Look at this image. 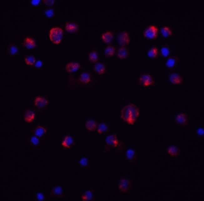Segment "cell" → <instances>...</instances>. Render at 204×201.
Instances as JSON below:
<instances>
[{
    "mask_svg": "<svg viewBox=\"0 0 204 201\" xmlns=\"http://www.w3.org/2000/svg\"><path fill=\"white\" fill-rule=\"evenodd\" d=\"M63 194L64 189L63 187H61V186H55L52 189L50 195L52 197L57 198L59 199H61L63 197Z\"/></svg>",
    "mask_w": 204,
    "mask_h": 201,
    "instance_id": "cell-14",
    "label": "cell"
},
{
    "mask_svg": "<svg viewBox=\"0 0 204 201\" xmlns=\"http://www.w3.org/2000/svg\"><path fill=\"white\" fill-rule=\"evenodd\" d=\"M140 116V110L133 104L125 105L121 111V117L124 122L133 125Z\"/></svg>",
    "mask_w": 204,
    "mask_h": 201,
    "instance_id": "cell-1",
    "label": "cell"
},
{
    "mask_svg": "<svg viewBox=\"0 0 204 201\" xmlns=\"http://www.w3.org/2000/svg\"><path fill=\"white\" fill-rule=\"evenodd\" d=\"M40 2H41L40 0H33V1H31V4L34 6H37L40 4Z\"/></svg>",
    "mask_w": 204,
    "mask_h": 201,
    "instance_id": "cell-42",
    "label": "cell"
},
{
    "mask_svg": "<svg viewBox=\"0 0 204 201\" xmlns=\"http://www.w3.org/2000/svg\"><path fill=\"white\" fill-rule=\"evenodd\" d=\"M64 36V31L59 27L51 28L49 32V38L51 42L54 44H60Z\"/></svg>",
    "mask_w": 204,
    "mask_h": 201,
    "instance_id": "cell-2",
    "label": "cell"
},
{
    "mask_svg": "<svg viewBox=\"0 0 204 201\" xmlns=\"http://www.w3.org/2000/svg\"><path fill=\"white\" fill-rule=\"evenodd\" d=\"M128 54H129V52H128L127 48L125 47H121L118 50L117 56L120 59H124L127 57Z\"/></svg>",
    "mask_w": 204,
    "mask_h": 201,
    "instance_id": "cell-26",
    "label": "cell"
},
{
    "mask_svg": "<svg viewBox=\"0 0 204 201\" xmlns=\"http://www.w3.org/2000/svg\"><path fill=\"white\" fill-rule=\"evenodd\" d=\"M79 164L82 168H88L90 165L89 161L86 157L82 158L79 161Z\"/></svg>",
    "mask_w": 204,
    "mask_h": 201,
    "instance_id": "cell-36",
    "label": "cell"
},
{
    "mask_svg": "<svg viewBox=\"0 0 204 201\" xmlns=\"http://www.w3.org/2000/svg\"><path fill=\"white\" fill-rule=\"evenodd\" d=\"M169 79L170 83L173 84H181L183 83V79L182 76L177 73H172L169 76Z\"/></svg>",
    "mask_w": 204,
    "mask_h": 201,
    "instance_id": "cell-11",
    "label": "cell"
},
{
    "mask_svg": "<svg viewBox=\"0 0 204 201\" xmlns=\"http://www.w3.org/2000/svg\"><path fill=\"white\" fill-rule=\"evenodd\" d=\"M81 65L77 62H70L65 66V70L69 73H75L81 69Z\"/></svg>",
    "mask_w": 204,
    "mask_h": 201,
    "instance_id": "cell-9",
    "label": "cell"
},
{
    "mask_svg": "<svg viewBox=\"0 0 204 201\" xmlns=\"http://www.w3.org/2000/svg\"><path fill=\"white\" fill-rule=\"evenodd\" d=\"M48 105V100L44 96H37L34 100V107L38 110H43Z\"/></svg>",
    "mask_w": 204,
    "mask_h": 201,
    "instance_id": "cell-6",
    "label": "cell"
},
{
    "mask_svg": "<svg viewBox=\"0 0 204 201\" xmlns=\"http://www.w3.org/2000/svg\"><path fill=\"white\" fill-rule=\"evenodd\" d=\"M33 134L35 136H37L38 137H43L47 133V129L42 126H38L34 127L33 130L32 131Z\"/></svg>",
    "mask_w": 204,
    "mask_h": 201,
    "instance_id": "cell-19",
    "label": "cell"
},
{
    "mask_svg": "<svg viewBox=\"0 0 204 201\" xmlns=\"http://www.w3.org/2000/svg\"><path fill=\"white\" fill-rule=\"evenodd\" d=\"M125 156L128 162L130 163H134L136 160V157H137L136 151L132 148L128 149L126 151Z\"/></svg>",
    "mask_w": 204,
    "mask_h": 201,
    "instance_id": "cell-16",
    "label": "cell"
},
{
    "mask_svg": "<svg viewBox=\"0 0 204 201\" xmlns=\"http://www.w3.org/2000/svg\"><path fill=\"white\" fill-rule=\"evenodd\" d=\"M85 127L86 130L90 131H94L98 128V123L92 119L88 120L85 123Z\"/></svg>",
    "mask_w": 204,
    "mask_h": 201,
    "instance_id": "cell-23",
    "label": "cell"
},
{
    "mask_svg": "<svg viewBox=\"0 0 204 201\" xmlns=\"http://www.w3.org/2000/svg\"><path fill=\"white\" fill-rule=\"evenodd\" d=\"M115 52V48L113 45H109L106 47L104 53L106 56H113Z\"/></svg>",
    "mask_w": 204,
    "mask_h": 201,
    "instance_id": "cell-28",
    "label": "cell"
},
{
    "mask_svg": "<svg viewBox=\"0 0 204 201\" xmlns=\"http://www.w3.org/2000/svg\"><path fill=\"white\" fill-rule=\"evenodd\" d=\"M196 133L198 135L199 137H201L204 135V129L202 127L198 128V129L196 130Z\"/></svg>",
    "mask_w": 204,
    "mask_h": 201,
    "instance_id": "cell-41",
    "label": "cell"
},
{
    "mask_svg": "<svg viewBox=\"0 0 204 201\" xmlns=\"http://www.w3.org/2000/svg\"><path fill=\"white\" fill-rule=\"evenodd\" d=\"M139 83L144 87H149L155 84V81L153 80L152 76L148 73H144L140 76L138 79Z\"/></svg>",
    "mask_w": 204,
    "mask_h": 201,
    "instance_id": "cell-5",
    "label": "cell"
},
{
    "mask_svg": "<svg viewBox=\"0 0 204 201\" xmlns=\"http://www.w3.org/2000/svg\"><path fill=\"white\" fill-rule=\"evenodd\" d=\"M159 33V29L156 25L149 26L144 30L143 35L145 37L150 40H153L156 38Z\"/></svg>",
    "mask_w": 204,
    "mask_h": 201,
    "instance_id": "cell-3",
    "label": "cell"
},
{
    "mask_svg": "<svg viewBox=\"0 0 204 201\" xmlns=\"http://www.w3.org/2000/svg\"><path fill=\"white\" fill-rule=\"evenodd\" d=\"M65 29L67 32L69 33H74L77 32L79 29V25L75 22H67L65 24Z\"/></svg>",
    "mask_w": 204,
    "mask_h": 201,
    "instance_id": "cell-10",
    "label": "cell"
},
{
    "mask_svg": "<svg viewBox=\"0 0 204 201\" xmlns=\"http://www.w3.org/2000/svg\"><path fill=\"white\" fill-rule=\"evenodd\" d=\"M106 144L107 146H111L114 148H117L119 145V141L116 134L109 135L106 138Z\"/></svg>",
    "mask_w": 204,
    "mask_h": 201,
    "instance_id": "cell-8",
    "label": "cell"
},
{
    "mask_svg": "<svg viewBox=\"0 0 204 201\" xmlns=\"http://www.w3.org/2000/svg\"><path fill=\"white\" fill-rule=\"evenodd\" d=\"M23 46L25 47L27 49H33L36 47V42L34 38L32 37H26L25 38L22 43Z\"/></svg>",
    "mask_w": 204,
    "mask_h": 201,
    "instance_id": "cell-17",
    "label": "cell"
},
{
    "mask_svg": "<svg viewBox=\"0 0 204 201\" xmlns=\"http://www.w3.org/2000/svg\"><path fill=\"white\" fill-rule=\"evenodd\" d=\"M36 118V115L33 110L30 109H27L24 112L23 120L26 123H30L33 122Z\"/></svg>",
    "mask_w": 204,
    "mask_h": 201,
    "instance_id": "cell-15",
    "label": "cell"
},
{
    "mask_svg": "<svg viewBox=\"0 0 204 201\" xmlns=\"http://www.w3.org/2000/svg\"><path fill=\"white\" fill-rule=\"evenodd\" d=\"M43 62L40 60L37 61L36 62L34 65V67L35 68H38V69L41 68V67H43Z\"/></svg>",
    "mask_w": 204,
    "mask_h": 201,
    "instance_id": "cell-40",
    "label": "cell"
},
{
    "mask_svg": "<svg viewBox=\"0 0 204 201\" xmlns=\"http://www.w3.org/2000/svg\"><path fill=\"white\" fill-rule=\"evenodd\" d=\"M132 187V183L131 180L123 178L119 181V189L120 191L123 193H127L131 190Z\"/></svg>",
    "mask_w": 204,
    "mask_h": 201,
    "instance_id": "cell-4",
    "label": "cell"
},
{
    "mask_svg": "<svg viewBox=\"0 0 204 201\" xmlns=\"http://www.w3.org/2000/svg\"><path fill=\"white\" fill-rule=\"evenodd\" d=\"M94 191L93 189H90L86 191L81 196V199L83 201H92L94 200Z\"/></svg>",
    "mask_w": 204,
    "mask_h": 201,
    "instance_id": "cell-25",
    "label": "cell"
},
{
    "mask_svg": "<svg viewBox=\"0 0 204 201\" xmlns=\"http://www.w3.org/2000/svg\"><path fill=\"white\" fill-rule=\"evenodd\" d=\"M159 55V51L156 47H153L149 49L148 52V56L150 58H155Z\"/></svg>",
    "mask_w": 204,
    "mask_h": 201,
    "instance_id": "cell-32",
    "label": "cell"
},
{
    "mask_svg": "<svg viewBox=\"0 0 204 201\" xmlns=\"http://www.w3.org/2000/svg\"><path fill=\"white\" fill-rule=\"evenodd\" d=\"M44 14L47 17H51L54 14V10L53 8L47 9L44 11Z\"/></svg>",
    "mask_w": 204,
    "mask_h": 201,
    "instance_id": "cell-38",
    "label": "cell"
},
{
    "mask_svg": "<svg viewBox=\"0 0 204 201\" xmlns=\"http://www.w3.org/2000/svg\"><path fill=\"white\" fill-rule=\"evenodd\" d=\"M36 199L38 201H44L46 200V197L44 194L42 193H38L36 194Z\"/></svg>",
    "mask_w": 204,
    "mask_h": 201,
    "instance_id": "cell-37",
    "label": "cell"
},
{
    "mask_svg": "<svg viewBox=\"0 0 204 201\" xmlns=\"http://www.w3.org/2000/svg\"><path fill=\"white\" fill-rule=\"evenodd\" d=\"M117 40H118L119 44L120 46L125 47L126 45L128 44L130 42L131 38L130 37V36L127 32L125 31H123L118 35Z\"/></svg>",
    "mask_w": 204,
    "mask_h": 201,
    "instance_id": "cell-7",
    "label": "cell"
},
{
    "mask_svg": "<svg viewBox=\"0 0 204 201\" xmlns=\"http://www.w3.org/2000/svg\"><path fill=\"white\" fill-rule=\"evenodd\" d=\"M171 51L168 46H163L161 49V54L165 58H167L170 56Z\"/></svg>",
    "mask_w": 204,
    "mask_h": 201,
    "instance_id": "cell-34",
    "label": "cell"
},
{
    "mask_svg": "<svg viewBox=\"0 0 204 201\" xmlns=\"http://www.w3.org/2000/svg\"><path fill=\"white\" fill-rule=\"evenodd\" d=\"M55 0H43V2L45 5L48 7H51L55 3Z\"/></svg>",
    "mask_w": 204,
    "mask_h": 201,
    "instance_id": "cell-39",
    "label": "cell"
},
{
    "mask_svg": "<svg viewBox=\"0 0 204 201\" xmlns=\"http://www.w3.org/2000/svg\"><path fill=\"white\" fill-rule=\"evenodd\" d=\"M25 62L27 65L34 66V64L36 62V59L34 56L29 55L25 57Z\"/></svg>",
    "mask_w": 204,
    "mask_h": 201,
    "instance_id": "cell-30",
    "label": "cell"
},
{
    "mask_svg": "<svg viewBox=\"0 0 204 201\" xmlns=\"http://www.w3.org/2000/svg\"><path fill=\"white\" fill-rule=\"evenodd\" d=\"M19 52V49L15 45H10L8 48L7 52L9 55L13 56L18 54Z\"/></svg>",
    "mask_w": 204,
    "mask_h": 201,
    "instance_id": "cell-33",
    "label": "cell"
},
{
    "mask_svg": "<svg viewBox=\"0 0 204 201\" xmlns=\"http://www.w3.org/2000/svg\"><path fill=\"white\" fill-rule=\"evenodd\" d=\"M109 131V127L105 123H100L98 125V133L99 134H105Z\"/></svg>",
    "mask_w": 204,
    "mask_h": 201,
    "instance_id": "cell-27",
    "label": "cell"
},
{
    "mask_svg": "<svg viewBox=\"0 0 204 201\" xmlns=\"http://www.w3.org/2000/svg\"><path fill=\"white\" fill-rule=\"evenodd\" d=\"M178 57L177 56H170L169 57L166 61V67L169 68L170 69H173L176 67L177 64L178 63Z\"/></svg>",
    "mask_w": 204,
    "mask_h": 201,
    "instance_id": "cell-18",
    "label": "cell"
},
{
    "mask_svg": "<svg viewBox=\"0 0 204 201\" xmlns=\"http://www.w3.org/2000/svg\"><path fill=\"white\" fill-rule=\"evenodd\" d=\"M161 32L162 36L164 37H169L173 34V32L169 26H165L162 27L161 30Z\"/></svg>",
    "mask_w": 204,
    "mask_h": 201,
    "instance_id": "cell-29",
    "label": "cell"
},
{
    "mask_svg": "<svg viewBox=\"0 0 204 201\" xmlns=\"http://www.w3.org/2000/svg\"><path fill=\"white\" fill-rule=\"evenodd\" d=\"M167 151L168 154L171 156L172 157H177L180 154V150L178 147L176 145H170L167 148Z\"/></svg>",
    "mask_w": 204,
    "mask_h": 201,
    "instance_id": "cell-24",
    "label": "cell"
},
{
    "mask_svg": "<svg viewBox=\"0 0 204 201\" xmlns=\"http://www.w3.org/2000/svg\"><path fill=\"white\" fill-rule=\"evenodd\" d=\"M114 38V34L110 32V31H107L103 33L101 36V38L102 40L106 43V44H110L113 40Z\"/></svg>",
    "mask_w": 204,
    "mask_h": 201,
    "instance_id": "cell-22",
    "label": "cell"
},
{
    "mask_svg": "<svg viewBox=\"0 0 204 201\" xmlns=\"http://www.w3.org/2000/svg\"><path fill=\"white\" fill-rule=\"evenodd\" d=\"M30 145L32 147H37L40 145V141L38 137L33 135L31 137L29 140Z\"/></svg>",
    "mask_w": 204,
    "mask_h": 201,
    "instance_id": "cell-35",
    "label": "cell"
},
{
    "mask_svg": "<svg viewBox=\"0 0 204 201\" xmlns=\"http://www.w3.org/2000/svg\"><path fill=\"white\" fill-rule=\"evenodd\" d=\"M94 69L98 75H103L106 71V66L101 62H96L94 65Z\"/></svg>",
    "mask_w": 204,
    "mask_h": 201,
    "instance_id": "cell-21",
    "label": "cell"
},
{
    "mask_svg": "<svg viewBox=\"0 0 204 201\" xmlns=\"http://www.w3.org/2000/svg\"><path fill=\"white\" fill-rule=\"evenodd\" d=\"M74 144H75L74 140L72 137L69 135H66L61 143L62 147L66 149L71 148L74 145Z\"/></svg>",
    "mask_w": 204,
    "mask_h": 201,
    "instance_id": "cell-13",
    "label": "cell"
},
{
    "mask_svg": "<svg viewBox=\"0 0 204 201\" xmlns=\"http://www.w3.org/2000/svg\"><path fill=\"white\" fill-rule=\"evenodd\" d=\"M79 81L82 84H86L89 83L91 81V76L89 72L84 71L79 76Z\"/></svg>",
    "mask_w": 204,
    "mask_h": 201,
    "instance_id": "cell-20",
    "label": "cell"
},
{
    "mask_svg": "<svg viewBox=\"0 0 204 201\" xmlns=\"http://www.w3.org/2000/svg\"><path fill=\"white\" fill-rule=\"evenodd\" d=\"M89 60L92 63H96L99 61V56L96 51H92L89 54Z\"/></svg>",
    "mask_w": 204,
    "mask_h": 201,
    "instance_id": "cell-31",
    "label": "cell"
},
{
    "mask_svg": "<svg viewBox=\"0 0 204 201\" xmlns=\"http://www.w3.org/2000/svg\"><path fill=\"white\" fill-rule=\"evenodd\" d=\"M176 122L181 126H186L188 123V118L187 115L185 113H179L175 117Z\"/></svg>",
    "mask_w": 204,
    "mask_h": 201,
    "instance_id": "cell-12",
    "label": "cell"
}]
</instances>
